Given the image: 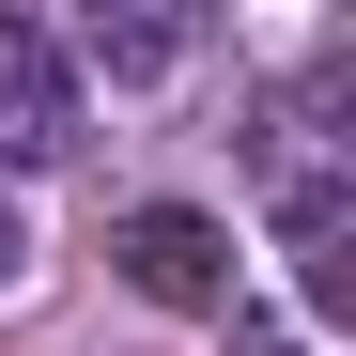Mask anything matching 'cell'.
I'll list each match as a JSON object with an SVG mask.
<instances>
[{
	"label": "cell",
	"instance_id": "cell-2",
	"mask_svg": "<svg viewBox=\"0 0 356 356\" xmlns=\"http://www.w3.org/2000/svg\"><path fill=\"white\" fill-rule=\"evenodd\" d=\"M78 140V78H63V47H47L31 16H0V170H47Z\"/></svg>",
	"mask_w": 356,
	"mask_h": 356
},
{
	"label": "cell",
	"instance_id": "cell-4",
	"mask_svg": "<svg viewBox=\"0 0 356 356\" xmlns=\"http://www.w3.org/2000/svg\"><path fill=\"white\" fill-rule=\"evenodd\" d=\"M78 47H93L108 78H155V63H186L202 31H186V16H78Z\"/></svg>",
	"mask_w": 356,
	"mask_h": 356
},
{
	"label": "cell",
	"instance_id": "cell-1",
	"mask_svg": "<svg viewBox=\"0 0 356 356\" xmlns=\"http://www.w3.org/2000/svg\"><path fill=\"white\" fill-rule=\"evenodd\" d=\"M108 264H124L155 310H232V232L202 202H140L124 232H108Z\"/></svg>",
	"mask_w": 356,
	"mask_h": 356
},
{
	"label": "cell",
	"instance_id": "cell-3",
	"mask_svg": "<svg viewBox=\"0 0 356 356\" xmlns=\"http://www.w3.org/2000/svg\"><path fill=\"white\" fill-rule=\"evenodd\" d=\"M279 248L310 310H356V186L341 170H279Z\"/></svg>",
	"mask_w": 356,
	"mask_h": 356
},
{
	"label": "cell",
	"instance_id": "cell-5",
	"mask_svg": "<svg viewBox=\"0 0 356 356\" xmlns=\"http://www.w3.org/2000/svg\"><path fill=\"white\" fill-rule=\"evenodd\" d=\"M16 264H31V232H16V202H0V294H16Z\"/></svg>",
	"mask_w": 356,
	"mask_h": 356
}]
</instances>
